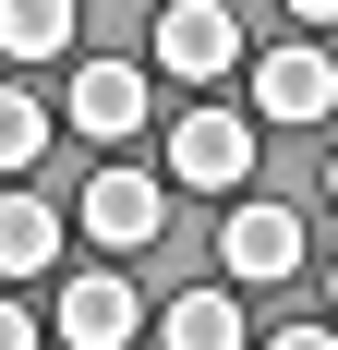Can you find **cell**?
Masks as SVG:
<instances>
[{
  "label": "cell",
  "instance_id": "cell-13",
  "mask_svg": "<svg viewBox=\"0 0 338 350\" xmlns=\"http://www.w3.org/2000/svg\"><path fill=\"white\" fill-rule=\"evenodd\" d=\"M266 350H338V338H326V326H278Z\"/></svg>",
  "mask_w": 338,
  "mask_h": 350
},
{
  "label": "cell",
  "instance_id": "cell-5",
  "mask_svg": "<svg viewBox=\"0 0 338 350\" xmlns=\"http://www.w3.org/2000/svg\"><path fill=\"white\" fill-rule=\"evenodd\" d=\"M61 326L73 350H133V326H145V302L133 290H121V266H97V278H61Z\"/></svg>",
  "mask_w": 338,
  "mask_h": 350
},
{
  "label": "cell",
  "instance_id": "cell-10",
  "mask_svg": "<svg viewBox=\"0 0 338 350\" xmlns=\"http://www.w3.org/2000/svg\"><path fill=\"white\" fill-rule=\"evenodd\" d=\"M0 49L12 61H61L73 49V0H0Z\"/></svg>",
  "mask_w": 338,
  "mask_h": 350
},
{
  "label": "cell",
  "instance_id": "cell-8",
  "mask_svg": "<svg viewBox=\"0 0 338 350\" xmlns=\"http://www.w3.org/2000/svg\"><path fill=\"white\" fill-rule=\"evenodd\" d=\"M49 254H61V206L0 193V278H12V290H25V278H49Z\"/></svg>",
  "mask_w": 338,
  "mask_h": 350
},
{
  "label": "cell",
  "instance_id": "cell-9",
  "mask_svg": "<svg viewBox=\"0 0 338 350\" xmlns=\"http://www.w3.org/2000/svg\"><path fill=\"white\" fill-rule=\"evenodd\" d=\"M157 338H169V350H242V302L205 278V290H181V302H169V326H157Z\"/></svg>",
  "mask_w": 338,
  "mask_h": 350
},
{
  "label": "cell",
  "instance_id": "cell-4",
  "mask_svg": "<svg viewBox=\"0 0 338 350\" xmlns=\"http://www.w3.org/2000/svg\"><path fill=\"white\" fill-rule=\"evenodd\" d=\"M218 266H230L242 290L290 278V266H302V217H290V206H266V193H254V206H230V217H218Z\"/></svg>",
  "mask_w": 338,
  "mask_h": 350
},
{
  "label": "cell",
  "instance_id": "cell-15",
  "mask_svg": "<svg viewBox=\"0 0 338 350\" xmlns=\"http://www.w3.org/2000/svg\"><path fill=\"white\" fill-rule=\"evenodd\" d=\"M326 193H338V170H326Z\"/></svg>",
  "mask_w": 338,
  "mask_h": 350
},
{
  "label": "cell",
  "instance_id": "cell-2",
  "mask_svg": "<svg viewBox=\"0 0 338 350\" xmlns=\"http://www.w3.org/2000/svg\"><path fill=\"white\" fill-rule=\"evenodd\" d=\"M73 217H85V242H109V254H145V242L169 230V181H157V170H121V157H109V170L85 181V206H73Z\"/></svg>",
  "mask_w": 338,
  "mask_h": 350
},
{
  "label": "cell",
  "instance_id": "cell-6",
  "mask_svg": "<svg viewBox=\"0 0 338 350\" xmlns=\"http://www.w3.org/2000/svg\"><path fill=\"white\" fill-rule=\"evenodd\" d=\"M145 109H157V97H145L133 61H85V72H73V97H61V121H73V133H97V145H121Z\"/></svg>",
  "mask_w": 338,
  "mask_h": 350
},
{
  "label": "cell",
  "instance_id": "cell-3",
  "mask_svg": "<svg viewBox=\"0 0 338 350\" xmlns=\"http://www.w3.org/2000/svg\"><path fill=\"white\" fill-rule=\"evenodd\" d=\"M230 61H242L230 0H157V72H181V85H218Z\"/></svg>",
  "mask_w": 338,
  "mask_h": 350
},
{
  "label": "cell",
  "instance_id": "cell-16",
  "mask_svg": "<svg viewBox=\"0 0 338 350\" xmlns=\"http://www.w3.org/2000/svg\"><path fill=\"white\" fill-rule=\"evenodd\" d=\"M326 302H338V278H326Z\"/></svg>",
  "mask_w": 338,
  "mask_h": 350
},
{
  "label": "cell",
  "instance_id": "cell-12",
  "mask_svg": "<svg viewBox=\"0 0 338 350\" xmlns=\"http://www.w3.org/2000/svg\"><path fill=\"white\" fill-rule=\"evenodd\" d=\"M0 350H36V314H25V302H0Z\"/></svg>",
  "mask_w": 338,
  "mask_h": 350
},
{
  "label": "cell",
  "instance_id": "cell-1",
  "mask_svg": "<svg viewBox=\"0 0 338 350\" xmlns=\"http://www.w3.org/2000/svg\"><path fill=\"white\" fill-rule=\"evenodd\" d=\"M169 181L181 193H242L254 181V121L242 109H181L169 121Z\"/></svg>",
  "mask_w": 338,
  "mask_h": 350
},
{
  "label": "cell",
  "instance_id": "cell-14",
  "mask_svg": "<svg viewBox=\"0 0 338 350\" xmlns=\"http://www.w3.org/2000/svg\"><path fill=\"white\" fill-rule=\"evenodd\" d=\"M290 25H338V0H290Z\"/></svg>",
  "mask_w": 338,
  "mask_h": 350
},
{
  "label": "cell",
  "instance_id": "cell-7",
  "mask_svg": "<svg viewBox=\"0 0 338 350\" xmlns=\"http://www.w3.org/2000/svg\"><path fill=\"white\" fill-rule=\"evenodd\" d=\"M254 109H266V121H326L338 109V61L326 49H278V61L254 72Z\"/></svg>",
  "mask_w": 338,
  "mask_h": 350
},
{
  "label": "cell",
  "instance_id": "cell-11",
  "mask_svg": "<svg viewBox=\"0 0 338 350\" xmlns=\"http://www.w3.org/2000/svg\"><path fill=\"white\" fill-rule=\"evenodd\" d=\"M36 157H49V109H36L25 85H0V181H25Z\"/></svg>",
  "mask_w": 338,
  "mask_h": 350
}]
</instances>
